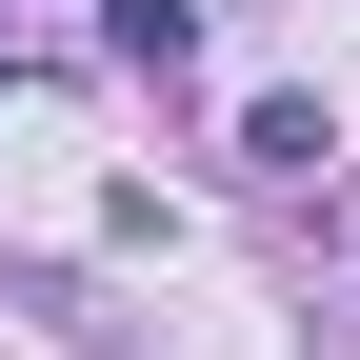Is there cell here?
<instances>
[{"instance_id": "6da1fadb", "label": "cell", "mask_w": 360, "mask_h": 360, "mask_svg": "<svg viewBox=\"0 0 360 360\" xmlns=\"http://www.w3.org/2000/svg\"><path fill=\"white\" fill-rule=\"evenodd\" d=\"M101 40H120L141 80H180V60H200V20H180V0H101Z\"/></svg>"}]
</instances>
